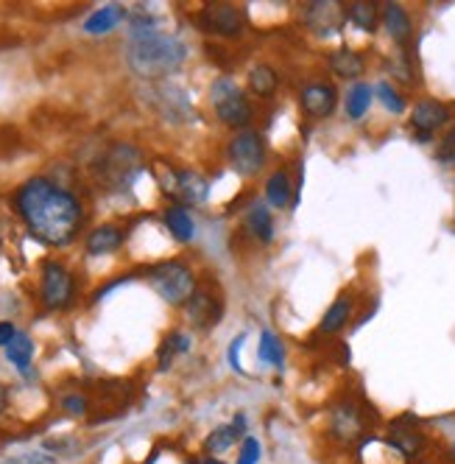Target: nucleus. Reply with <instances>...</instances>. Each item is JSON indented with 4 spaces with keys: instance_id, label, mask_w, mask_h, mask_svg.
<instances>
[{
    "instance_id": "obj_1",
    "label": "nucleus",
    "mask_w": 455,
    "mask_h": 464,
    "mask_svg": "<svg viewBox=\"0 0 455 464\" xmlns=\"http://www.w3.org/2000/svg\"><path fill=\"white\" fill-rule=\"evenodd\" d=\"M14 208L31 236L48 246H68L79 236L84 221V208L79 198L48 177H34L20 185Z\"/></svg>"
},
{
    "instance_id": "obj_2",
    "label": "nucleus",
    "mask_w": 455,
    "mask_h": 464,
    "mask_svg": "<svg viewBox=\"0 0 455 464\" xmlns=\"http://www.w3.org/2000/svg\"><path fill=\"white\" fill-rule=\"evenodd\" d=\"M187 59V45L174 37L156 31L151 17H135L132 28H128V51L126 62L132 73L140 79L156 82L176 73Z\"/></svg>"
},
{
    "instance_id": "obj_3",
    "label": "nucleus",
    "mask_w": 455,
    "mask_h": 464,
    "mask_svg": "<svg viewBox=\"0 0 455 464\" xmlns=\"http://www.w3.org/2000/svg\"><path fill=\"white\" fill-rule=\"evenodd\" d=\"M148 283L159 300L168 303L171 308H185L190 303V296L196 294V275L179 260H166L154 266L148 272Z\"/></svg>"
},
{
    "instance_id": "obj_4",
    "label": "nucleus",
    "mask_w": 455,
    "mask_h": 464,
    "mask_svg": "<svg viewBox=\"0 0 455 464\" xmlns=\"http://www.w3.org/2000/svg\"><path fill=\"white\" fill-rule=\"evenodd\" d=\"M210 102H213L215 115L221 118V123L230 126V129L246 131V126L254 118L249 98L241 92V87L232 79H215L213 87H210Z\"/></svg>"
},
{
    "instance_id": "obj_5",
    "label": "nucleus",
    "mask_w": 455,
    "mask_h": 464,
    "mask_svg": "<svg viewBox=\"0 0 455 464\" xmlns=\"http://www.w3.org/2000/svg\"><path fill=\"white\" fill-rule=\"evenodd\" d=\"M143 171V154L128 146V143H115L104 157H101V165H99V177L107 188H115V190H123L128 188L137 174Z\"/></svg>"
},
{
    "instance_id": "obj_6",
    "label": "nucleus",
    "mask_w": 455,
    "mask_h": 464,
    "mask_svg": "<svg viewBox=\"0 0 455 464\" xmlns=\"http://www.w3.org/2000/svg\"><path fill=\"white\" fill-rule=\"evenodd\" d=\"M226 160H230L232 171L241 177H254L266 165V143L260 131H238V135L226 146Z\"/></svg>"
},
{
    "instance_id": "obj_7",
    "label": "nucleus",
    "mask_w": 455,
    "mask_h": 464,
    "mask_svg": "<svg viewBox=\"0 0 455 464\" xmlns=\"http://www.w3.org/2000/svg\"><path fill=\"white\" fill-rule=\"evenodd\" d=\"M40 294H43V303L51 311H62L73 303V275L68 272V266H62L59 260H45L43 263V280H40Z\"/></svg>"
},
{
    "instance_id": "obj_8",
    "label": "nucleus",
    "mask_w": 455,
    "mask_h": 464,
    "mask_svg": "<svg viewBox=\"0 0 455 464\" xmlns=\"http://www.w3.org/2000/svg\"><path fill=\"white\" fill-rule=\"evenodd\" d=\"M366 434V422H364V411L357 409V403H336L330 409V437L338 440L341 445H355Z\"/></svg>"
},
{
    "instance_id": "obj_9",
    "label": "nucleus",
    "mask_w": 455,
    "mask_h": 464,
    "mask_svg": "<svg viewBox=\"0 0 455 464\" xmlns=\"http://www.w3.org/2000/svg\"><path fill=\"white\" fill-rule=\"evenodd\" d=\"M166 188L174 198H176V205L187 208V205H202L207 193H210V185L207 179L199 174V171H171L168 179H166Z\"/></svg>"
},
{
    "instance_id": "obj_10",
    "label": "nucleus",
    "mask_w": 455,
    "mask_h": 464,
    "mask_svg": "<svg viewBox=\"0 0 455 464\" xmlns=\"http://www.w3.org/2000/svg\"><path fill=\"white\" fill-rule=\"evenodd\" d=\"M299 104H302V112L308 118L324 121V118L333 115V110L338 104V90L330 82H310L299 92Z\"/></svg>"
},
{
    "instance_id": "obj_11",
    "label": "nucleus",
    "mask_w": 455,
    "mask_h": 464,
    "mask_svg": "<svg viewBox=\"0 0 455 464\" xmlns=\"http://www.w3.org/2000/svg\"><path fill=\"white\" fill-rule=\"evenodd\" d=\"M447 121H450V110L441 102H433V98L419 102L411 112V126L419 143H428L433 138V131H439Z\"/></svg>"
},
{
    "instance_id": "obj_12",
    "label": "nucleus",
    "mask_w": 455,
    "mask_h": 464,
    "mask_svg": "<svg viewBox=\"0 0 455 464\" xmlns=\"http://www.w3.org/2000/svg\"><path fill=\"white\" fill-rule=\"evenodd\" d=\"M202 23L207 25V31L221 37H238L243 31V14L232 4H210L202 12Z\"/></svg>"
},
{
    "instance_id": "obj_13",
    "label": "nucleus",
    "mask_w": 455,
    "mask_h": 464,
    "mask_svg": "<svg viewBox=\"0 0 455 464\" xmlns=\"http://www.w3.org/2000/svg\"><path fill=\"white\" fill-rule=\"evenodd\" d=\"M344 17L346 12L341 9V4H333V0H316V4L305 6V20L316 34H333Z\"/></svg>"
},
{
    "instance_id": "obj_14",
    "label": "nucleus",
    "mask_w": 455,
    "mask_h": 464,
    "mask_svg": "<svg viewBox=\"0 0 455 464\" xmlns=\"http://www.w3.org/2000/svg\"><path fill=\"white\" fill-rule=\"evenodd\" d=\"M385 442H388V448H394L400 456H405L411 461L422 453V448H425V434H422L419 428L408 425V420H397V422H392V430H388Z\"/></svg>"
},
{
    "instance_id": "obj_15",
    "label": "nucleus",
    "mask_w": 455,
    "mask_h": 464,
    "mask_svg": "<svg viewBox=\"0 0 455 464\" xmlns=\"http://www.w3.org/2000/svg\"><path fill=\"white\" fill-rule=\"evenodd\" d=\"M185 308H187V316H190L193 327L207 330V327L218 324L221 308L215 305V296L210 291H204V288H196V294L190 296V303Z\"/></svg>"
},
{
    "instance_id": "obj_16",
    "label": "nucleus",
    "mask_w": 455,
    "mask_h": 464,
    "mask_svg": "<svg viewBox=\"0 0 455 464\" xmlns=\"http://www.w3.org/2000/svg\"><path fill=\"white\" fill-rule=\"evenodd\" d=\"M380 17H383V25L388 31V37H392L397 45H408L411 43V37H413V23H411V14L400 4H385Z\"/></svg>"
},
{
    "instance_id": "obj_17",
    "label": "nucleus",
    "mask_w": 455,
    "mask_h": 464,
    "mask_svg": "<svg viewBox=\"0 0 455 464\" xmlns=\"http://www.w3.org/2000/svg\"><path fill=\"white\" fill-rule=\"evenodd\" d=\"M120 244H123V232H120V227H115V224H101V227H95V229L90 232V236H87V241H84V246H87V252H90L92 257L112 255V252L120 249Z\"/></svg>"
},
{
    "instance_id": "obj_18",
    "label": "nucleus",
    "mask_w": 455,
    "mask_h": 464,
    "mask_svg": "<svg viewBox=\"0 0 455 464\" xmlns=\"http://www.w3.org/2000/svg\"><path fill=\"white\" fill-rule=\"evenodd\" d=\"M126 17V9L118 6V4H109V6H101V9H95L87 20H84V31L92 37H99V34H109L112 28H118V23Z\"/></svg>"
},
{
    "instance_id": "obj_19",
    "label": "nucleus",
    "mask_w": 455,
    "mask_h": 464,
    "mask_svg": "<svg viewBox=\"0 0 455 464\" xmlns=\"http://www.w3.org/2000/svg\"><path fill=\"white\" fill-rule=\"evenodd\" d=\"M364 68H366L364 56L352 48H338L330 53V71L341 79H357L364 73Z\"/></svg>"
},
{
    "instance_id": "obj_20",
    "label": "nucleus",
    "mask_w": 455,
    "mask_h": 464,
    "mask_svg": "<svg viewBox=\"0 0 455 464\" xmlns=\"http://www.w3.org/2000/svg\"><path fill=\"white\" fill-rule=\"evenodd\" d=\"M166 227L179 244H187V241H193V236H196V224H193L187 208H182L176 202L166 210Z\"/></svg>"
},
{
    "instance_id": "obj_21",
    "label": "nucleus",
    "mask_w": 455,
    "mask_h": 464,
    "mask_svg": "<svg viewBox=\"0 0 455 464\" xmlns=\"http://www.w3.org/2000/svg\"><path fill=\"white\" fill-rule=\"evenodd\" d=\"M246 229L251 232V236H254L257 241L269 244V241H271V236H274V221H271V210H269L266 205L254 202V205L249 208V213H246Z\"/></svg>"
},
{
    "instance_id": "obj_22",
    "label": "nucleus",
    "mask_w": 455,
    "mask_h": 464,
    "mask_svg": "<svg viewBox=\"0 0 455 464\" xmlns=\"http://www.w3.org/2000/svg\"><path fill=\"white\" fill-rule=\"evenodd\" d=\"M346 20L361 31H366V34H372V31H377V23H380V9H377V4H372V0H355V4L346 6Z\"/></svg>"
},
{
    "instance_id": "obj_23",
    "label": "nucleus",
    "mask_w": 455,
    "mask_h": 464,
    "mask_svg": "<svg viewBox=\"0 0 455 464\" xmlns=\"http://www.w3.org/2000/svg\"><path fill=\"white\" fill-rule=\"evenodd\" d=\"M349 319H352V300L344 294V296H338V300L327 308V314H324L318 330H321V334H330L333 336V334H338V330H344L349 324Z\"/></svg>"
},
{
    "instance_id": "obj_24",
    "label": "nucleus",
    "mask_w": 455,
    "mask_h": 464,
    "mask_svg": "<svg viewBox=\"0 0 455 464\" xmlns=\"http://www.w3.org/2000/svg\"><path fill=\"white\" fill-rule=\"evenodd\" d=\"M159 98H162V104H159V112L166 115L168 121H187L190 118V104H187V98L182 90L176 87H159Z\"/></svg>"
},
{
    "instance_id": "obj_25",
    "label": "nucleus",
    "mask_w": 455,
    "mask_h": 464,
    "mask_svg": "<svg viewBox=\"0 0 455 464\" xmlns=\"http://www.w3.org/2000/svg\"><path fill=\"white\" fill-rule=\"evenodd\" d=\"M6 358H9V363H12V367H14L17 372L28 375L31 361H34V342H31L25 334H17V336L9 342V347H6Z\"/></svg>"
},
{
    "instance_id": "obj_26",
    "label": "nucleus",
    "mask_w": 455,
    "mask_h": 464,
    "mask_svg": "<svg viewBox=\"0 0 455 464\" xmlns=\"http://www.w3.org/2000/svg\"><path fill=\"white\" fill-rule=\"evenodd\" d=\"M249 90L260 98H271L277 92V84H280V76L274 68H269V64H254V68L249 71Z\"/></svg>"
},
{
    "instance_id": "obj_27",
    "label": "nucleus",
    "mask_w": 455,
    "mask_h": 464,
    "mask_svg": "<svg viewBox=\"0 0 455 464\" xmlns=\"http://www.w3.org/2000/svg\"><path fill=\"white\" fill-rule=\"evenodd\" d=\"M290 190H294V185H290V177L288 171H274L266 182V198H269V205L282 210L290 205Z\"/></svg>"
},
{
    "instance_id": "obj_28",
    "label": "nucleus",
    "mask_w": 455,
    "mask_h": 464,
    "mask_svg": "<svg viewBox=\"0 0 455 464\" xmlns=\"http://www.w3.org/2000/svg\"><path fill=\"white\" fill-rule=\"evenodd\" d=\"M372 107V87L357 82L355 87H349V95H346V115L352 121H361L366 115V110Z\"/></svg>"
},
{
    "instance_id": "obj_29",
    "label": "nucleus",
    "mask_w": 455,
    "mask_h": 464,
    "mask_svg": "<svg viewBox=\"0 0 455 464\" xmlns=\"http://www.w3.org/2000/svg\"><path fill=\"white\" fill-rule=\"evenodd\" d=\"M238 430H235V425H218L213 434L204 440V453H210V459H215L218 453H223V450H230L235 442H238Z\"/></svg>"
},
{
    "instance_id": "obj_30",
    "label": "nucleus",
    "mask_w": 455,
    "mask_h": 464,
    "mask_svg": "<svg viewBox=\"0 0 455 464\" xmlns=\"http://www.w3.org/2000/svg\"><path fill=\"white\" fill-rule=\"evenodd\" d=\"M257 355H260V361L263 363H269V367H274V370H282V361H285V350H282V342L274 336V334H266L260 336V350H257Z\"/></svg>"
},
{
    "instance_id": "obj_31",
    "label": "nucleus",
    "mask_w": 455,
    "mask_h": 464,
    "mask_svg": "<svg viewBox=\"0 0 455 464\" xmlns=\"http://www.w3.org/2000/svg\"><path fill=\"white\" fill-rule=\"evenodd\" d=\"M190 350V339L185 334H171L166 339V344L159 347V370H168L171 367V358L176 353H187Z\"/></svg>"
},
{
    "instance_id": "obj_32",
    "label": "nucleus",
    "mask_w": 455,
    "mask_h": 464,
    "mask_svg": "<svg viewBox=\"0 0 455 464\" xmlns=\"http://www.w3.org/2000/svg\"><path fill=\"white\" fill-rule=\"evenodd\" d=\"M377 95H380V104L388 110V112H394V115H400V112H405V98L388 84V82H380L377 84Z\"/></svg>"
},
{
    "instance_id": "obj_33",
    "label": "nucleus",
    "mask_w": 455,
    "mask_h": 464,
    "mask_svg": "<svg viewBox=\"0 0 455 464\" xmlns=\"http://www.w3.org/2000/svg\"><path fill=\"white\" fill-rule=\"evenodd\" d=\"M260 456H263V445L254 437H246L238 450V464H260Z\"/></svg>"
},
{
    "instance_id": "obj_34",
    "label": "nucleus",
    "mask_w": 455,
    "mask_h": 464,
    "mask_svg": "<svg viewBox=\"0 0 455 464\" xmlns=\"http://www.w3.org/2000/svg\"><path fill=\"white\" fill-rule=\"evenodd\" d=\"M62 409H64V414H71V417H84L87 409H90V403H87L84 394H68L62 401Z\"/></svg>"
},
{
    "instance_id": "obj_35",
    "label": "nucleus",
    "mask_w": 455,
    "mask_h": 464,
    "mask_svg": "<svg viewBox=\"0 0 455 464\" xmlns=\"http://www.w3.org/2000/svg\"><path fill=\"white\" fill-rule=\"evenodd\" d=\"M436 157H439L441 162H455V129H452L450 135L441 140V146H439Z\"/></svg>"
},
{
    "instance_id": "obj_36",
    "label": "nucleus",
    "mask_w": 455,
    "mask_h": 464,
    "mask_svg": "<svg viewBox=\"0 0 455 464\" xmlns=\"http://www.w3.org/2000/svg\"><path fill=\"white\" fill-rule=\"evenodd\" d=\"M17 336V327L12 324V322H0V347H9V342Z\"/></svg>"
},
{
    "instance_id": "obj_37",
    "label": "nucleus",
    "mask_w": 455,
    "mask_h": 464,
    "mask_svg": "<svg viewBox=\"0 0 455 464\" xmlns=\"http://www.w3.org/2000/svg\"><path fill=\"white\" fill-rule=\"evenodd\" d=\"M6 406H9V389L0 383V414L6 411Z\"/></svg>"
},
{
    "instance_id": "obj_38",
    "label": "nucleus",
    "mask_w": 455,
    "mask_h": 464,
    "mask_svg": "<svg viewBox=\"0 0 455 464\" xmlns=\"http://www.w3.org/2000/svg\"><path fill=\"white\" fill-rule=\"evenodd\" d=\"M204 464H223V461H218V459H207Z\"/></svg>"
},
{
    "instance_id": "obj_39",
    "label": "nucleus",
    "mask_w": 455,
    "mask_h": 464,
    "mask_svg": "<svg viewBox=\"0 0 455 464\" xmlns=\"http://www.w3.org/2000/svg\"><path fill=\"white\" fill-rule=\"evenodd\" d=\"M452 459H455V442H452Z\"/></svg>"
}]
</instances>
